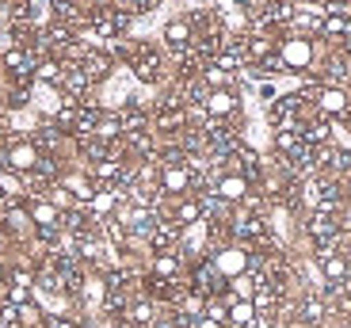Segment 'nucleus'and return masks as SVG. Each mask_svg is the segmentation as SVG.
Here are the masks:
<instances>
[{
	"label": "nucleus",
	"instance_id": "4",
	"mask_svg": "<svg viewBox=\"0 0 351 328\" xmlns=\"http://www.w3.org/2000/svg\"><path fill=\"white\" fill-rule=\"evenodd\" d=\"M279 58H282L287 69H309V65H313V42L302 38V35H290L279 42Z\"/></svg>",
	"mask_w": 351,
	"mask_h": 328
},
{
	"label": "nucleus",
	"instance_id": "14",
	"mask_svg": "<svg viewBox=\"0 0 351 328\" xmlns=\"http://www.w3.org/2000/svg\"><path fill=\"white\" fill-rule=\"evenodd\" d=\"M321 271H325L328 286H340L343 279L351 275V264H348V256L336 249V252H328V256H321Z\"/></svg>",
	"mask_w": 351,
	"mask_h": 328
},
{
	"label": "nucleus",
	"instance_id": "11",
	"mask_svg": "<svg viewBox=\"0 0 351 328\" xmlns=\"http://www.w3.org/2000/svg\"><path fill=\"white\" fill-rule=\"evenodd\" d=\"M202 218H206V210H202V199L199 195L180 199V203H176V210H172V222L180 225V229H191V225L202 222Z\"/></svg>",
	"mask_w": 351,
	"mask_h": 328
},
{
	"label": "nucleus",
	"instance_id": "17",
	"mask_svg": "<svg viewBox=\"0 0 351 328\" xmlns=\"http://www.w3.org/2000/svg\"><path fill=\"white\" fill-rule=\"evenodd\" d=\"M256 320H260V313H256L252 302H233V305H229L226 328H256Z\"/></svg>",
	"mask_w": 351,
	"mask_h": 328
},
{
	"label": "nucleus",
	"instance_id": "2",
	"mask_svg": "<svg viewBox=\"0 0 351 328\" xmlns=\"http://www.w3.org/2000/svg\"><path fill=\"white\" fill-rule=\"evenodd\" d=\"M214 267H218V275L221 279H237L248 271V249L245 244H226V249L214 252Z\"/></svg>",
	"mask_w": 351,
	"mask_h": 328
},
{
	"label": "nucleus",
	"instance_id": "15",
	"mask_svg": "<svg viewBox=\"0 0 351 328\" xmlns=\"http://www.w3.org/2000/svg\"><path fill=\"white\" fill-rule=\"evenodd\" d=\"M325 313H328V305L317 298V294H306L302 298V305H298V325L302 328H317L321 320H325Z\"/></svg>",
	"mask_w": 351,
	"mask_h": 328
},
{
	"label": "nucleus",
	"instance_id": "9",
	"mask_svg": "<svg viewBox=\"0 0 351 328\" xmlns=\"http://www.w3.org/2000/svg\"><path fill=\"white\" fill-rule=\"evenodd\" d=\"M214 195H218L221 203H245V199H248V179L237 176V172L218 176V184H214Z\"/></svg>",
	"mask_w": 351,
	"mask_h": 328
},
{
	"label": "nucleus",
	"instance_id": "22",
	"mask_svg": "<svg viewBox=\"0 0 351 328\" xmlns=\"http://www.w3.org/2000/svg\"><path fill=\"white\" fill-rule=\"evenodd\" d=\"M31 290H35V286H4V302L27 305V302H31Z\"/></svg>",
	"mask_w": 351,
	"mask_h": 328
},
{
	"label": "nucleus",
	"instance_id": "7",
	"mask_svg": "<svg viewBox=\"0 0 351 328\" xmlns=\"http://www.w3.org/2000/svg\"><path fill=\"white\" fill-rule=\"evenodd\" d=\"M58 88L65 92V103H84V92L92 88V80L84 77V69H80V65H65L62 80H58Z\"/></svg>",
	"mask_w": 351,
	"mask_h": 328
},
{
	"label": "nucleus",
	"instance_id": "20",
	"mask_svg": "<svg viewBox=\"0 0 351 328\" xmlns=\"http://www.w3.org/2000/svg\"><path fill=\"white\" fill-rule=\"evenodd\" d=\"M153 275H157V279H180V256H176V252L157 256V260H153Z\"/></svg>",
	"mask_w": 351,
	"mask_h": 328
},
{
	"label": "nucleus",
	"instance_id": "1",
	"mask_svg": "<svg viewBox=\"0 0 351 328\" xmlns=\"http://www.w3.org/2000/svg\"><path fill=\"white\" fill-rule=\"evenodd\" d=\"M38 160H43V153H38L31 142H12L8 149H4V157H0V168L27 176V172H35V168H38Z\"/></svg>",
	"mask_w": 351,
	"mask_h": 328
},
{
	"label": "nucleus",
	"instance_id": "13",
	"mask_svg": "<svg viewBox=\"0 0 351 328\" xmlns=\"http://www.w3.org/2000/svg\"><path fill=\"white\" fill-rule=\"evenodd\" d=\"M27 214L35 229H62V210L53 203H27Z\"/></svg>",
	"mask_w": 351,
	"mask_h": 328
},
{
	"label": "nucleus",
	"instance_id": "3",
	"mask_svg": "<svg viewBox=\"0 0 351 328\" xmlns=\"http://www.w3.org/2000/svg\"><path fill=\"white\" fill-rule=\"evenodd\" d=\"M321 23H325V4H294L287 31L306 38V35H321Z\"/></svg>",
	"mask_w": 351,
	"mask_h": 328
},
{
	"label": "nucleus",
	"instance_id": "19",
	"mask_svg": "<svg viewBox=\"0 0 351 328\" xmlns=\"http://www.w3.org/2000/svg\"><path fill=\"white\" fill-rule=\"evenodd\" d=\"M96 138H104V142H119L123 138V118L119 115H99V123H96Z\"/></svg>",
	"mask_w": 351,
	"mask_h": 328
},
{
	"label": "nucleus",
	"instance_id": "21",
	"mask_svg": "<svg viewBox=\"0 0 351 328\" xmlns=\"http://www.w3.org/2000/svg\"><path fill=\"white\" fill-rule=\"evenodd\" d=\"M62 69H65V65L58 62V58H50V53H43V58H38V69H35V77H38V80H50V84H58V80H62Z\"/></svg>",
	"mask_w": 351,
	"mask_h": 328
},
{
	"label": "nucleus",
	"instance_id": "27",
	"mask_svg": "<svg viewBox=\"0 0 351 328\" xmlns=\"http://www.w3.org/2000/svg\"><path fill=\"white\" fill-rule=\"evenodd\" d=\"M290 328H302V325H290Z\"/></svg>",
	"mask_w": 351,
	"mask_h": 328
},
{
	"label": "nucleus",
	"instance_id": "12",
	"mask_svg": "<svg viewBox=\"0 0 351 328\" xmlns=\"http://www.w3.org/2000/svg\"><path fill=\"white\" fill-rule=\"evenodd\" d=\"M165 42H168V50L180 58L184 50H191V42H195V31H191V23L187 19H172V23L165 27Z\"/></svg>",
	"mask_w": 351,
	"mask_h": 328
},
{
	"label": "nucleus",
	"instance_id": "5",
	"mask_svg": "<svg viewBox=\"0 0 351 328\" xmlns=\"http://www.w3.org/2000/svg\"><path fill=\"white\" fill-rule=\"evenodd\" d=\"M130 69H134V77H138L141 84H157V80L165 77V58H160L149 42H141V50H138V58H134Z\"/></svg>",
	"mask_w": 351,
	"mask_h": 328
},
{
	"label": "nucleus",
	"instance_id": "28",
	"mask_svg": "<svg viewBox=\"0 0 351 328\" xmlns=\"http://www.w3.org/2000/svg\"><path fill=\"white\" fill-rule=\"evenodd\" d=\"M348 130H351V126H348Z\"/></svg>",
	"mask_w": 351,
	"mask_h": 328
},
{
	"label": "nucleus",
	"instance_id": "10",
	"mask_svg": "<svg viewBox=\"0 0 351 328\" xmlns=\"http://www.w3.org/2000/svg\"><path fill=\"white\" fill-rule=\"evenodd\" d=\"M206 115L210 118H229V115H237V92L233 88H214L210 96H206Z\"/></svg>",
	"mask_w": 351,
	"mask_h": 328
},
{
	"label": "nucleus",
	"instance_id": "18",
	"mask_svg": "<svg viewBox=\"0 0 351 328\" xmlns=\"http://www.w3.org/2000/svg\"><path fill=\"white\" fill-rule=\"evenodd\" d=\"M126 317H130V325H134V328L153 325V320H157V305H153V302H145V298H141V302H130Z\"/></svg>",
	"mask_w": 351,
	"mask_h": 328
},
{
	"label": "nucleus",
	"instance_id": "25",
	"mask_svg": "<svg viewBox=\"0 0 351 328\" xmlns=\"http://www.w3.org/2000/svg\"><path fill=\"white\" fill-rule=\"evenodd\" d=\"M4 206H8V191H4V187H0V210H4Z\"/></svg>",
	"mask_w": 351,
	"mask_h": 328
},
{
	"label": "nucleus",
	"instance_id": "23",
	"mask_svg": "<svg viewBox=\"0 0 351 328\" xmlns=\"http://www.w3.org/2000/svg\"><path fill=\"white\" fill-rule=\"evenodd\" d=\"M46 328H80V320L69 317V313H50V317H46Z\"/></svg>",
	"mask_w": 351,
	"mask_h": 328
},
{
	"label": "nucleus",
	"instance_id": "6",
	"mask_svg": "<svg viewBox=\"0 0 351 328\" xmlns=\"http://www.w3.org/2000/svg\"><path fill=\"white\" fill-rule=\"evenodd\" d=\"M160 191L172 199H187L195 195V176L187 164H176V168H160Z\"/></svg>",
	"mask_w": 351,
	"mask_h": 328
},
{
	"label": "nucleus",
	"instance_id": "16",
	"mask_svg": "<svg viewBox=\"0 0 351 328\" xmlns=\"http://www.w3.org/2000/svg\"><path fill=\"white\" fill-rule=\"evenodd\" d=\"M348 111V96L340 88H321L317 92V115H343Z\"/></svg>",
	"mask_w": 351,
	"mask_h": 328
},
{
	"label": "nucleus",
	"instance_id": "24",
	"mask_svg": "<svg viewBox=\"0 0 351 328\" xmlns=\"http://www.w3.org/2000/svg\"><path fill=\"white\" fill-rule=\"evenodd\" d=\"M195 328H226V325H221V320H210V317H199V320H195Z\"/></svg>",
	"mask_w": 351,
	"mask_h": 328
},
{
	"label": "nucleus",
	"instance_id": "8",
	"mask_svg": "<svg viewBox=\"0 0 351 328\" xmlns=\"http://www.w3.org/2000/svg\"><path fill=\"white\" fill-rule=\"evenodd\" d=\"M80 69H84V77L92 80V84H96V80H107V73H111V65H114V58L107 50H92V46H88L84 50V58H80Z\"/></svg>",
	"mask_w": 351,
	"mask_h": 328
},
{
	"label": "nucleus",
	"instance_id": "26",
	"mask_svg": "<svg viewBox=\"0 0 351 328\" xmlns=\"http://www.w3.org/2000/svg\"><path fill=\"white\" fill-rule=\"evenodd\" d=\"M119 328H134V325H119Z\"/></svg>",
	"mask_w": 351,
	"mask_h": 328
}]
</instances>
